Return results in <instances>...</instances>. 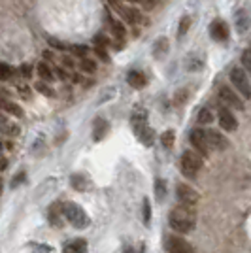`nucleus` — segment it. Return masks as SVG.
Masks as SVG:
<instances>
[{
	"instance_id": "f257e3e1",
	"label": "nucleus",
	"mask_w": 251,
	"mask_h": 253,
	"mask_svg": "<svg viewBox=\"0 0 251 253\" xmlns=\"http://www.w3.org/2000/svg\"><path fill=\"white\" fill-rule=\"evenodd\" d=\"M168 221H170V227L174 231L181 232V234L193 231V227H195V208L178 206V208H174L170 211Z\"/></svg>"
},
{
	"instance_id": "f03ea898",
	"label": "nucleus",
	"mask_w": 251,
	"mask_h": 253,
	"mask_svg": "<svg viewBox=\"0 0 251 253\" xmlns=\"http://www.w3.org/2000/svg\"><path fill=\"white\" fill-rule=\"evenodd\" d=\"M130 125L134 128V132H136V136L140 138V142L144 144V146H151L153 144V128L147 125V114L146 110H142V108H138L132 112V117H130Z\"/></svg>"
},
{
	"instance_id": "7ed1b4c3",
	"label": "nucleus",
	"mask_w": 251,
	"mask_h": 253,
	"mask_svg": "<svg viewBox=\"0 0 251 253\" xmlns=\"http://www.w3.org/2000/svg\"><path fill=\"white\" fill-rule=\"evenodd\" d=\"M179 167H181L183 176H187V178H197L199 170L202 169V155H200L199 151L187 149V151L181 155V163H179Z\"/></svg>"
},
{
	"instance_id": "20e7f679",
	"label": "nucleus",
	"mask_w": 251,
	"mask_h": 253,
	"mask_svg": "<svg viewBox=\"0 0 251 253\" xmlns=\"http://www.w3.org/2000/svg\"><path fill=\"white\" fill-rule=\"evenodd\" d=\"M64 217L70 221L72 227L76 229H87L89 227V217H87V213L85 210L80 206V204H76V202H68V204H64Z\"/></svg>"
},
{
	"instance_id": "39448f33",
	"label": "nucleus",
	"mask_w": 251,
	"mask_h": 253,
	"mask_svg": "<svg viewBox=\"0 0 251 253\" xmlns=\"http://www.w3.org/2000/svg\"><path fill=\"white\" fill-rule=\"evenodd\" d=\"M230 82L238 89V93L244 98H251V85L246 72H244V68H232L230 70Z\"/></svg>"
},
{
	"instance_id": "423d86ee",
	"label": "nucleus",
	"mask_w": 251,
	"mask_h": 253,
	"mask_svg": "<svg viewBox=\"0 0 251 253\" xmlns=\"http://www.w3.org/2000/svg\"><path fill=\"white\" fill-rule=\"evenodd\" d=\"M176 195H178V201L181 206H187V208H195L197 202H199V193L189 187L187 183H178L176 187Z\"/></svg>"
},
{
	"instance_id": "0eeeda50",
	"label": "nucleus",
	"mask_w": 251,
	"mask_h": 253,
	"mask_svg": "<svg viewBox=\"0 0 251 253\" xmlns=\"http://www.w3.org/2000/svg\"><path fill=\"white\" fill-rule=\"evenodd\" d=\"M165 248L168 253H193L191 244L181 238V236H174V234H168L167 240H165Z\"/></svg>"
},
{
	"instance_id": "6e6552de",
	"label": "nucleus",
	"mask_w": 251,
	"mask_h": 253,
	"mask_svg": "<svg viewBox=\"0 0 251 253\" xmlns=\"http://www.w3.org/2000/svg\"><path fill=\"white\" fill-rule=\"evenodd\" d=\"M189 138H191V144L195 146V149L199 151L202 157H206L209 153V144H208V136H206V130H202V128H193Z\"/></svg>"
},
{
	"instance_id": "1a4fd4ad",
	"label": "nucleus",
	"mask_w": 251,
	"mask_h": 253,
	"mask_svg": "<svg viewBox=\"0 0 251 253\" xmlns=\"http://www.w3.org/2000/svg\"><path fill=\"white\" fill-rule=\"evenodd\" d=\"M219 98L223 104H227V108H234V110H244V102H242V98L230 87L227 85H223L219 89Z\"/></svg>"
},
{
	"instance_id": "9d476101",
	"label": "nucleus",
	"mask_w": 251,
	"mask_h": 253,
	"mask_svg": "<svg viewBox=\"0 0 251 253\" xmlns=\"http://www.w3.org/2000/svg\"><path fill=\"white\" fill-rule=\"evenodd\" d=\"M119 15H121L126 23H130V25H144V23H146L144 13L138 10L136 6H125L123 10L119 11Z\"/></svg>"
},
{
	"instance_id": "9b49d317",
	"label": "nucleus",
	"mask_w": 251,
	"mask_h": 253,
	"mask_svg": "<svg viewBox=\"0 0 251 253\" xmlns=\"http://www.w3.org/2000/svg\"><path fill=\"white\" fill-rule=\"evenodd\" d=\"M219 125L227 132H234L238 128V121H236V117L232 116V112L229 108H221L219 110Z\"/></svg>"
},
{
	"instance_id": "f8f14e48",
	"label": "nucleus",
	"mask_w": 251,
	"mask_h": 253,
	"mask_svg": "<svg viewBox=\"0 0 251 253\" xmlns=\"http://www.w3.org/2000/svg\"><path fill=\"white\" fill-rule=\"evenodd\" d=\"M209 34H211V38L215 42H225L229 38V27H227V23H223L221 19L211 21V25H209Z\"/></svg>"
},
{
	"instance_id": "ddd939ff",
	"label": "nucleus",
	"mask_w": 251,
	"mask_h": 253,
	"mask_svg": "<svg viewBox=\"0 0 251 253\" xmlns=\"http://www.w3.org/2000/svg\"><path fill=\"white\" fill-rule=\"evenodd\" d=\"M206 136H208V144L211 149H217V151H223V149L229 146V140L221 134L219 130H206Z\"/></svg>"
},
{
	"instance_id": "4468645a",
	"label": "nucleus",
	"mask_w": 251,
	"mask_h": 253,
	"mask_svg": "<svg viewBox=\"0 0 251 253\" xmlns=\"http://www.w3.org/2000/svg\"><path fill=\"white\" fill-rule=\"evenodd\" d=\"M126 82H128L130 87H134V89H142V87H146L147 78L140 70H130L128 76H126Z\"/></svg>"
},
{
	"instance_id": "2eb2a0df",
	"label": "nucleus",
	"mask_w": 251,
	"mask_h": 253,
	"mask_svg": "<svg viewBox=\"0 0 251 253\" xmlns=\"http://www.w3.org/2000/svg\"><path fill=\"white\" fill-rule=\"evenodd\" d=\"M63 252L64 253H87V242L82 240V238L70 240V242L64 244Z\"/></svg>"
},
{
	"instance_id": "dca6fc26",
	"label": "nucleus",
	"mask_w": 251,
	"mask_h": 253,
	"mask_svg": "<svg viewBox=\"0 0 251 253\" xmlns=\"http://www.w3.org/2000/svg\"><path fill=\"white\" fill-rule=\"evenodd\" d=\"M185 64H187V70H191V72L200 70V68L204 66V55H202L200 51L191 53V55L187 57V61H185Z\"/></svg>"
},
{
	"instance_id": "f3484780",
	"label": "nucleus",
	"mask_w": 251,
	"mask_h": 253,
	"mask_svg": "<svg viewBox=\"0 0 251 253\" xmlns=\"http://www.w3.org/2000/svg\"><path fill=\"white\" fill-rule=\"evenodd\" d=\"M106 132H108V123H106L104 119H94V125H93V138L96 142H100L102 138L106 136Z\"/></svg>"
},
{
	"instance_id": "a211bd4d",
	"label": "nucleus",
	"mask_w": 251,
	"mask_h": 253,
	"mask_svg": "<svg viewBox=\"0 0 251 253\" xmlns=\"http://www.w3.org/2000/svg\"><path fill=\"white\" fill-rule=\"evenodd\" d=\"M61 211H64V206L63 204H59V202H55L51 208H49V219H51V225L53 227H59L61 225Z\"/></svg>"
},
{
	"instance_id": "6ab92c4d",
	"label": "nucleus",
	"mask_w": 251,
	"mask_h": 253,
	"mask_svg": "<svg viewBox=\"0 0 251 253\" xmlns=\"http://www.w3.org/2000/svg\"><path fill=\"white\" fill-rule=\"evenodd\" d=\"M70 183H72V187L76 191H87V187H89V179L85 178L84 174H74L72 178H70Z\"/></svg>"
},
{
	"instance_id": "aec40b11",
	"label": "nucleus",
	"mask_w": 251,
	"mask_h": 253,
	"mask_svg": "<svg viewBox=\"0 0 251 253\" xmlns=\"http://www.w3.org/2000/svg\"><path fill=\"white\" fill-rule=\"evenodd\" d=\"M110 27H112V32H114L115 38L123 42V38H125V27L121 25V21H117V19H110Z\"/></svg>"
},
{
	"instance_id": "412c9836",
	"label": "nucleus",
	"mask_w": 251,
	"mask_h": 253,
	"mask_svg": "<svg viewBox=\"0 0 251 253\" xmlns=\"http://www.w3.org/2000/svg\"><path fill=\"white\" fill-rule=\"evenodd\" d=\"M165 197H167V183L163 179H157L155 181V199L161 202L165 201Z\"/></svg>"
},
{
	"instance_id": "4be33fe9",
	"label": "nucleus",
	"mask_w": 251,
	"mask_h": 253,
	"mask_svg": "<svg viewBox=\"0 0 251 253\" xmlns=\"http://www.w3.org/2000/svg\"><path fill=\"white\" fill-rule=\"evenodd\" d=\"M213 121V114H211V110L209 108H202L199 112V123L200 125H209Z\"/></svg>"
},
{
	"instance_id": "5701e85b",
	"label": "nucleus",
	"mask_w": 251,
	"mask_h": 253,
	"mask_svg": "<svg viewBox=\"0 0 251 253\" xmlns=\"http://www.w3.org/2000/svg\"><path fill=\"white\" fill-rule=\"evenodd\" d=\"M38 74L42 76L43 80H47V82H51V80H53L51 66H49L47 63H40V64H38Z\"/></svg>"
},
{
	"instance_id": "b1692460",
	"label": "nucleus",
	"mask_w": 251,
	"mask_h": 253,
	"mask_svg": "<svg viewBox=\"0 0 251 253\" xmlns=\"http://www.w3.org/2000/svg\"><path fill=\"white\" fill-rule=\"evenodd\" d=\"M4 112H8V114H11V116L15 117L23 116V110L17 104H13V102H4Z\"/></svg>"
},
{
	"instance_id": "393cba45",
	"label": "nucleus",
	"mask_w": 251,
	"mask_h": 253,
	"mask_svg": "<svg viewBox=\"0 0 251 253\" xmlns=\"http://www.w3.org/2000/svg\"><path fill=\"white\" fill-rule=\"evenodd\" d=\"M174 138H176L174 130H167V132L161 136V142H163L165 148H172V146H174Z\"/></svg>"
},
{
	"instance_id": "a878e982",
	"label": "nucleus",
	"mask_w": 251,
	"mask_h": 253,
	"mask_svg": "<svg viewBox=\"0 0 251 253\" xmlns=\"http://www.w3.org/2000/svg\"><path fill=\"white\" fill-rule=\"evenodd\" d=\"M242 66H244V70H248L251 74V47H248L242 53Z\"/></svg>"
},
{
	"instance_id": "bb28decb",
	"label": "nucleus",
	"mask_w": 251,
	"mask_h": 253,
	"mask_svg": "<svg viewBox=\"0 0 251 253\" xmlns=\"http://www.w3.org/2000/svg\"><path fill=\"white\" fill-rule=\"evenodd\" d=\"M189 27H191V17H183V19H181V23H179V29H178L179 38H183V36L187 34Z\"/></svg>"
},
{
	"instance_id": "cd10ccee",
	"label": "nucleus",
	"mask_w": 251,
	"mask_h": 253,
	"mask_svg": "<svg viewBox=\"0 0 251 253\" xmlns=\"http://www.w3.org/2000/svg\"><path fill=\"white\" fill-rule=\"evenodd\" d=\"M167 49H168L167 40H165V38H163V40H159V42L155 43V57H157V59H161V57H163V53L167 51Z\"/></svg>"
},
{
	"instance_id": "c85d7f7f",
	"label": "nucleus",
	"mask_w": 251,
	"mask_h": 253,
	"mask_svg": "<svg viewBox=\"0 0 251 253\" xmlns=\"http://www.w3.org/2000/svg\"><path fill=\"white\" fill-rule=\"evenodd\" d=\"M144 223H146L147 227H149V223H151V206H149V201L144 199Z\"/></svg>"
},
{
	"instance_id": "c756f323",
	"label": "nucleus",
	"mask_w": 251,
	"mask_h": 253,
	"mask_svg": "<svg viewBox=\"0 0 251 253\" xmlns=\"http://www.w3.org/2000/svg\"><path fill=\"white\" fill-rule=\"evenodd\" d=\"M4 130H6V134H10V136H17V134H19V130H21V128H19V126L17 125H10V123H8V121H4Z\"/></svg>"
},
{
	"instance_id": "7c9ffc66",
	"label": "nucleus",
	"mask_w": 251,
	"mask_h": 253,
	"mask_svg": "<svg viewBox=\"0 0 251 253\" xmlns=\"http://www.w3.org/2000/svg\"><path fill=\"white\" fill-rule=\"evenodd\" d=\"M87 51H89V47H87V45H74L72 47L74 55H76V57H82V59H85Z\"/></svg>"
},
{
	"instance_id": "2f4dec72",
	"label": "nucleus",
	"mask_w": 251,
	"mask_h": 253,
	"mask_svg": "<svg viewBox=\"0 0 251 253\" xmlns=\"http://www.w3.org/2000/svg\"><path fill=\"white\" fill-rule=\"evenodd\" d=\"M82 70H84V72H94V70H96V64H94L93 61H89V59H84V61H82Z\"/></svg>"
},
{
	"instance_id": "473e14b6",
	"label": "nucleus",
	"mask_w": 251,
	"mask_h": 253,
	"mask_svg": "<svg viewBox=\"0 0 251 253\" xmlns=\"http://www.w3.org/2000/svg\"><path fill=\"white\" fill-rule=\"evenodd\" d=\"M36 89H38L40 93H43V95H49V96L55 95V93H53L51 87H49V85H43L42 82H40V84H36Z\"/></svg>"
},
{
	"instance_id": "72a5a7b5",
	"label": "nucleus",
	"mask_w": 251,
	"mask_h": 253,
	"mask_svg": "<svg viewBox=\"0 0 251 253\" xmlns=\"http://www.w3.org/2000/svg\"><path fill=\"white\" fill-rule=\"evenodd\" d=\"M0 70H2V82H6V80H8V78H10L11 76V68H10V64H2V66H0Z\"/></svg>"
},
{
	"instance_id": "f704fd0d",
	"label": "nucleus",
	"mask_w": 251,
	"mask_h": 253,
	"mask_svg": "<svg viewBox=\"0 0 251 253\" xmlns=\"http://www.w3.org/2000/svg\"><path fill=\"white\" fill-rule=\"evenodd\" d=\"M17 91H19V95H21L25 100H29V98H31V89H29V87H25V85H19V87H17Z\"/></svg>"
},
{
	"instance_id": "c9c22d12",
	"label": "nucleus",
	"mask_w": 251,
	"mask_h": 253,
	"mask_svg": "<svg viewBox=\"0 0 251 253\" xmlns=\"http://www.w3.org/2000/svg\"><path fill=\"white\" fill-rule=\"evenodd\" d=\"M21 74L25 76V78H31V74H32V68H31V64H21Z\"/></svg>"
},
{
	"instance_id": "e433bc0d",
	"label": "nucleus",
	"mask_w": 251,
	"mask_h": 253,
	"mask_svg": "<svg viewBox=\"0 0 251 253\" xmlns=\"http://www.w3.org/2000/svg\"><path fill=\"white\" fill-rule=\"evenodd\" d=\"M96 55L100 57V59H108V53H106V47H102V45H96Z\"/></svg>"
},
{
	"instance_id": "4c0bfd02",
	"label": "nucleus",
	"mask_w": 251,
	"mask_h": 253,
	"mask_svg": "<svg viewBox=\"0 0 251 253\" xmlns=\"http://www.w3.org/2000/svg\"><path fill=\"white\" fill-rule=\"evenodd\" d=\"M63 63L66 68H74V63H72V59H68V57H64L63 59Z\"/></svg>"
},
{
	"instance_id": "58836bf2",
	"label": "nucleus",
	"mask_w": 251,
	"mask_h": 253,
	"mask_svg": "<svg viewBox=\"0 0 251 253\" xmlns=\"http://www.w3.org/2000/svg\"><path fill=\"white\" fill-rule=\"evenodd\" d=\"M125 253H136V252H134V250H132V248H126V250H125Z\"/></svg>"
},
{
	"instance_id": "ea45409f",
	"label": "nucleus",
	"mask_w": 251,
	"mask_h": 253,
	"mask_svg": "<svg viewBox=\"0 0 251 253\" xmlns=\"http://www.w3.org/2000/svg\"><path fill=\"white\" fill-rule=\"evenodd\" d=\"M128 2H142V0H128Z\"/></svg>"
}]
</instances>
